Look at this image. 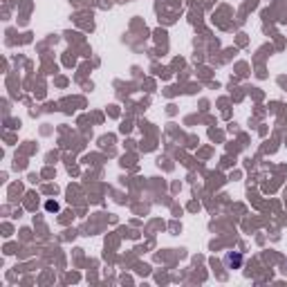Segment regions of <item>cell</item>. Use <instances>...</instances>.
Masks as SVG:
<instances>
[{
    "label": "cell",
    "mask_w": 287,
    "mask_h": 287,
    "mask_svg": "<svg viewBox=\"0 0 287 287\" xmlns=\"http://www.w3.org/2000/svg\"><path fill=\"white\" fill-rule=\"evenodd\" d=\"M242 265H245V256H242L240 252L224 254V267H227V270H240Z\"/></svg>",
    "instance_id": "obj_1"
},
{
    "label": "cell",
    "mask_w": 287,
    "mask_h": 287,
    "mask_svg": "<svg viewBox=\"0 0 287 287\" xmlns=\"http://www.w3.org/2000/svg\"><path fill=\"white\" fill-rule=\"evenodd\" d=\"M45 206H47V211H59V204L56 202H47Z\"/></svg>",
    "instance_id": "obj_2"
}]
</instances>
